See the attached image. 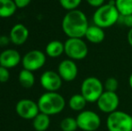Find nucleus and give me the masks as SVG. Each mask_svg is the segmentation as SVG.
<instances>
[{
    "label": "nucleus",
    "mask_w": 132,
    "mask_h": 131,
    "mask_svg": "<svg viewBox=\"0 0 132 131\" xmlns=\"http://www.w3.org/2000/svg\"><path fill=\"white\" fill-rule=\"evenodd\" d=\"M51 125L50 116L44 113H40L32 119V126L36 131H45L49 128Z\"/></svg>",
    "instance_id": "nucleus-18"
},
{
    "label": "nucleus",
    "mask_w": 132,
    "mask_h": 131,
    "mask_svg": "<svg viewBox=\"0 0 132 131\" xmlns=\"http://www.w3.org/2000/svg\"><path fill=\"white\" fill-rule=\"evenodd\" d=\"M120 16V13L115 6V0H111L108 4L96 8L93 14V22L94 24L105 29L118 23Z\"/></svg>",
    "instance_id": "nucleus-2"
},
{
    "label": "nucleus",
    "mask_w": 132,
    "mask_h": 131,
    "mask_svg": "<svg viewBox=\"0 0 132 131\" xmlns=\"http://www.w3.org/2000/svg\"><path fill=\"white\" fill-rule=\"evenodd\" d=\"M127 40H128L129 44L132 47V28L129 30V32H128V35H127Z\"/></svg>",
    "instance_id": "nucleus-30"
},
{
    "label": "nucleus",
    "mask_w": 132,
    "mask_h": 131,
    "mask_svg": "<svg viewBox=\"0 0 132 131\" xmlns=\"http://www.w3.org/2000/svg\"><path fill=\"white\" fill-rule=\"evenodd\" d=\"M65 54L69 59H85L88 55V46L82 38H68L64 42Z\"/></svg>",
    "instance_id": "nucleus-6"
},
{
    "label": "nucleus",
    "mask_w": 132,
    "mask_h": 131,
    "mask_svg": "<svg viewBox=\"0 0 132 131\" xmlns=\"http://www.w3.org/2000/svg\"><path fill=\"white\" fill-rule=\"evenodd\" d=\"M46 63V54L39 49L28 51L22 58V64L24 69L34 72L43 67Z\"/></svg>",
    "instance_id": "nucleus-8"
},
{
    "label": "nucleus",
    "mask_w": 132,
    "mask_h": 131,
    "mask_svg": "<svg viewBox=\"0 0 132 131\" xmlns=\"http://www.w3.org/2000/svg\"><path fill=\"white\" fill-rule=\"evenodd\" d=\"M22 62V57L16 49H5L0 53V66L5 68H14Z\"/></svg>",
    "instance_id": "nucleus-13"
},
{
    "label": "nucleus",
    "mask_w": 132,
    "mask_h": 131,
    "mask_svg": "<svg viewBox=\"0 0 132 131\" xmlns=\"http://www.w3.org/2000/svg\"><path fill=\"white\" fill-rule=\"evenodd\" d=\"M104 92V86L98 77L89 76L82 82L81 94L87 101V102H96Z\"/></svg>",
    "instance_id": "nucleus-4"
},
{
    "label": "nucleus",
    "mask_w": 132,
    "mask_h": 131,
    "mask_svg": "<svg viewBox=\"0 0 132 131\" xmlns=\"http://www.w3.org/2000/svg\"><path fill=\"white\" fill-rule=\"evenodd\" d=\"M10 78V73L8 68L0 66V83H5Z\"/></svg>",
    "instance_id": "nucleus-26"
},
{
    "label": "nucleus",
    "mask_w": 132,
    "mask_h": 131,
    "mask_svg": "<svg viewBox=\"0 0 132 131\" xmlns=\"http://www.w3.org/2000/svg\"><path fill=\"white\" fill-rule=\"evenodd\" d=\"M9 42H11L9 36H0V47H5L9 44Z\"/></svg>",
    "instance_id": "nucleus-29"
},
{
    "label": "nucleus",
    "mask_w": 132,
    "mask_h": 131,
    "mask_svg": "<svg viewBox=\"0 0 132 131\" xmlns=\"http://www.w3.org/2000/svg\"><path fill=\"white\" fill-rule=\"evenodd\" d=\"M87 104V101L81 93H77L70 97L68 101V106L72 110L75 111H83Z\"/></svg>",
    "instance_id": "nucleus-19"
},
{
    "label": "nucleus",
    "mask_w": 132,
    "mask_h": 131,
    "mask_svg": "<svg viewBox=\"0 0 132 131\" xmlns=\"http://www.w3.org/2000/svg\"><path fill=\"white\" fill-rule=\"evenodd\" d=\"M16 7L14 0H0V18H9L15 13Z\"/></svg>",
    "instance_id": "nucleus-17"
},
{
    "label": "nucleus",
    "mask_w": 132,
    "mask_h": 131,
    "mask_svg": "<svg viewBox=\"0 0 132 131\" xmlns=\"http://www.w3.org/2000/svg\"><path fill=\"white\" fill-rule=\"evenodd\" d=\"M103 86H104V91L116 93V91L119 88V82L115 77H108L103 84Z\"/></svg>",
    "instance_id": "nucleus-24"
},
{
    "label": "nucleus",
    "mask_w": 132,
    "mask_h": 131,
    "mask_svg": "<svg viewBox=\"0 0 132 131\" xmlns=\"http://www.w3.org/2000/svg\"><path fill=\"white\" fill-rule=\"evenodd\" d=\"M118 23H121L124 26L131 29L132 28V14H129V15H120Z\"/></svg>",
    "instance_id": "nucleus-25"
},
{
    "label": "nucleus",
    "mask_w": 132,
    "mask_h": 131,
    "mask_svg": "<svg viewBox=\"0 0 132 131\" xmlns=\"http://www.w3.org/2000/svg\"><path fill=\"white\" fill-rule=\"evenodd\" d=\"M29 30L23 23H17L11 28L9 32V38L13 44L21 46L27 41L29 38Z\"/></svg>",
    "instance_id": "nucleus-14"
},
{
    "label": "nucleus",
    "mask_w": 132,
    "mask_h": 131,
    "mask_svg": "<svg viewBox=\"0 0 132 131\" xmlns=\"http://www.w3.org/2000/svg\"><path fill=\"white\" fill-rule=\"evenodd\" d=\"M85 39L93 44H100L105 39L104 30L95 24L89 25L85 35Z\"/></svg>",
    "instance_id": "nucleus-15"
},
{
    "label": "nucleus",
    "mask_w": 132,
    "mask_h": 131,
    "mask_svg": "<svg viewBox=\"0 0 132 131\" xmlns=\"http://www.w3.org/2000/svg\"><path fill=\"white\" fill-rule=\"evenodd\" d=\"M83 0H59V4L67 11H72L77 9Z\"/></svg>",
    "instance_id": "nucleus-23"
},
{
    "label": "nucleus",
    "mask_w": 132,
    "mask_h": 131,
    "mask_svg": "<svg viewBox=\"0 0 132 131\" xmlns=\"http://www.w3.org/2000/svg\"><path fill=\"white\" fill-rule=\"evenodd\" d=\"M15 111L22 119H33L40 113V109L38 102L30 99H22L16 103Z\"/></svg>",
    "instance_id": "nucleus-10"
},
{
    "label": "nucleus",
    "mask_w": 132,
    "mask_h": 131,
    "mask_svg": "<svg viewBox=\"0 0 132 131\" xmlns=\"http://www.w3.org/2000/svg\"><path fill=\"white\" fill-rule=\"evenodd\" d=\"M62 31L68 38H83L89 27L88 20L83 11H68L61 23Z\"/></svg>",
    "instance_id": "nucleus-1"
},
{
    "label": "nucleus",
    "mask_w": 132,
    "mask_h": 131,
    "mask_svg": "<svg viewBox=\"0 0 132 131\" xmlns=\"http://www.w3.org/2000/svg\"><path fill=\"white\" fill-rule=\"evenodd\" d=\"M85 1H86V3L90 6L94 7V8H98V7L104 5L105 0H85Z\"/></svg>",
    "instance_id": "nucleus-27"
},
{
    "label": "nucleus",
    "mask_w": 132,
    "mask_h": 131,
    "mask_svg": "<svg viewBox=\"0 0 132 131\" xmlns=\"http://www.w3.org/2000/svg\"><path fill=\"white\" fill-rule=\"evenodd\" d=\"M97 107L102 112L111 114L118 110L120 105V98L117 93L104 91L96 101Z\"/></svg>",
    "instance_id": "nucleus-9"
},
{
    "label": "nucleus",
    "mask_w": 132,
    "mask_h": 131,
    "mask_svg": "<svg viewBox=\"0 0 132 131\" xmlns=\"http://www.w3.org/2000/svg\"><path fill=\"white\" fill-rule=\"evenodd\" d=\"M57 73L65 82H72L78 75V67L74 60L64 59L57 66Z\"/></svg>",
    "instance_id": "nucleus-12"
},
{
    "label": "nucleus",
    "mask_w": 132,
    "mask_h": 131,
    "mask_svg": "<svg viewBox=\"0 0 132 131\" xmlns=\"http://www.w3.org/2000/svg\"><path fill=\"white\" fill-rule=\"evenodd\" d=\"M62 82L59 73L53 70L43 72L40 77V85L47 92H57L62 86Z\"/></svg>",
    "instance_id": "nucleus-11"
},
{
    "label": "nucleus",
    "mask_w": 132,
    "mask_h": 131,
    "mask_svg": "<svg viewBox=\"0 0 132 131\" xmlns=\"http://www.w3.org/2000/svg\"><path fill=\"white\" fill-rule=\"evenodd\" d=\"M38 106L42 113L49 116L56 115L65 109L66 101L64 97L57 92H47L39 98Z\"/></svg>",
    "instance_id": "nucleus-3"
},
{
    "label": "nucleus",
    "mask_w": 132,
    "mask_h": 131,
    "mask_svg": "<svg viewBox=\"0 0 132 131\" xmlns=\"http://www.w3.org/2000/svg\"><path fill=\"white\" fill-rule=\"evenodd\" d=\"M115 6L120 15L132 14V0H115Z\"/></svg>",
    "instance_id": "nucleus-21"
},
{
    "label": "nucleus",
    "mask_w": 132,
    "mask_h": 131,
    "mask_svg": "<svg viewBox=\"0 0 132 131\" xmlns=\"http://www.w3.org/2000/svg\"><path fill=\"white\" fill-rule=\"evenodd\" d=\"M63 53H65V46L60 40H51L45 48V54L51 58H59Z\"/></svg>",
    "instance_id": "nucleus-16"
},
{
    "label": "nucleus",
    "mask_w": 132,
    "mask_h": 131,
    "mask_svg": "<svg viewBox=\"0 0 132 131\" xmlns=\"http://www.w3.org/2000/svg\"><path fill=\"white\" fill-rule=\"evenodd\" d=\"M31 0H14L16 7L20 9H23L30 5Z\"/></svg>",
    "instance_id": "nucleus-28"
},
{
    "label": "nucleus",
    "mask_w": 132,
    "mask_h": 131,
    "mask_svg": "<svg viewBox=\"0 0 132 131\" xmlns=\"http://www.w3.org/2000/svg\"><path fill=\"white\" fill-rule=\"evenodd\" d=\"M129 85L132 89V73L130 74V75H129Z\"/></svg>",
    "instance_id": "nucleus-31"
},
{
    "label": "nucleus",
    "mask_w": 132,
    "mask_h": 131,
    "mask_svg": "<svg viewBox=\"0 0 132 131\" xmlns=\"http://www.w3.org/2000/svg\"><path fill=\"white\" fill-rule=\"evenodd\" d=\"M108 131H132V116L127 112L116 110L106 119Z\"/></svg>",
    "instance_id": "nucleus-5"
},
{
    "label": "nucleus",
    "mask_w": 132,
    "mask_h": 131,
    "mask_svg": "<svg viewBox=\"0 0 132 131\" xmlns=\"http://www.w3.org/2000/svg\"><path fill=\"white\" fill-rule=\"evenodd\" d=\"M60 128L62 131H76L78 128L77 119L72 117H67L60 122Z\"/></svg>",
    "instance_id": "nucleus-22"
},
{
    "label": "nucleus",
    "mask_w": 132,
    "mask_h": 131,
    "mask_svg": "<svg viewBox=\"0 0 132 131\" xmlns=\"http://www.w3.org/2000/svg\"><path fill=\"white\" fill-rule=\"evenodd\" d=\"M76 119L78 128L83 131H95L101 126V118L93 110H83Z\"/></svg>",
    "instance_id": "nucleus-7"
},
{
    "label": "nucleus",
    "mask_w": 132,
    "mask_h": 131,
    "mask_svg": "<svg viewBox=\"0 0 132 131\" xmlns=\"http://www.w3.org/2000/svg\"><path fill=\"white\" fill-rule=\"evenodd\" d=\"M18 81L24 88H31L35 84V76L33 72L27 69H22L18 75Z\"/></svg>",
    "instance_id": "nucleus-20"
}]
</instances>
